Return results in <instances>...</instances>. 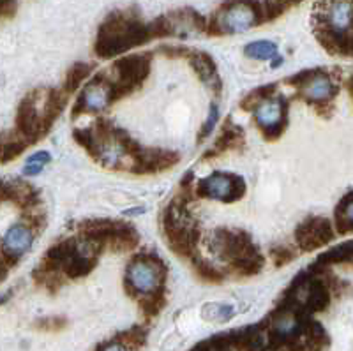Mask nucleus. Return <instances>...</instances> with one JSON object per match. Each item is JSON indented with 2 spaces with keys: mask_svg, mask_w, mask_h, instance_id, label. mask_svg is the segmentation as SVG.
<instances>
[{
  "mask_svg": "<svg viewBox=\"0 0 353 351\" xmlns=\"http://www.w3.org/2000/svg\"><path fill=\"white\" fill-rule=\"evenodd\" d=\"M52 163V154L50 152H36V154H32V156L28 157L27 164H39V166H46V164Z\"/></svg>",
  "mask_w": 353,
  "mask_h": 351,
  "instance_id": "34",
  "label": "nucleus"
},
{
  "mask_svg": "<svg viewBox=\"0 0 353 351\" xmlns=\"http://www.w3.org/2000/svg\"><path fill=\"white\" fill-rule=\"evenodd\" d=\"M97 263H99V258L83 254V252H80V249H78V251L62 265V274H64L65 279H83V277H87L88 274L97 267Z\"/></svg>",
  "mask_w": 353,
  "mask_h": 351,
  "instance_id": "18",
  "label": "nucleus"
},
{
  "mask_svg": "<svg viewBox=\"0 0 353 351\" xmlns=\"http://www.w3.org/2000/svg\"><path fill=\"white\" fill-rule=\"evenodd\" d=\"M77 251H78V239H64L61 240V242L53 243L52 248L48 249V252L44 254V258H48L50 261L59 265L62 270V265H64Z\"/></svg>",
  "mask_w": 353,
  "mask_h": 351,
  "instance_id": "24",
  "label": "nucleus"
},
{
  "mask_svg": "<svg viewBox=\"0 0 353 351\" xmlns=\"http://www.w3.org/2000/svg\"><path fill=\"white\" fill-rule=\"evenodd\" d=\"M39 101L41 88H36L18 104L17 132L30 145H34L43 138L39 128Z\"/></svg>",
  "mask_w": 353,
  "mask_h": 351,
  "instance_id": "12",
  "label": "nucleus"
},
{
  "mask_svg": "<svg viewBox=\"0 0 353 351\" xmlns=\"http://www.w3.org/2000/svg\"><path fill=\"white\" fill-rule=\"evenodd\" d=\"M8 274H9V268L4 267V265H0V283H2V281H6Z\"/></svg>",
  "mask_w": 353,
  "mask_h": 351,
  "instance_id": "37",
  "label": "nucleus"
},
{
  "mask_svg": "<svg viewBox=\"0 0 353 351\" xmlns=\"http://www.w3.org/2000/svg\"><path fill=\"white\" fill-rule=\"evenodd\" d=\"M261 23V8L256 0H228L214 12L207 25L210 36L241 34Z\"/></svg>",
  "mask_w": 353,
  "mask_h": 351,
  "instance_id": "4",
  "label": "nucleus"
},
{
  "mask_svg": "<svg viewBox=\"0 0 353 351\" xmlns=\"http://www.w3.org/2000/svg\"><path fill=\"white\" fill-rule=\"evenodd\" d=\"M105 351H129V350L124 346V344L117 343V344H110L108 348H105Z\"/></svg>",
  "mask_w": 353,
  "mask_h": 351,
  "instance_id": "36",
  "label": "nucleus"
},
{
  "mask_svg": "<svg viewBox=\"0 0 353 351\" xmlns=\"http://www.w3.org/2000/svg\"><path fill=\"white\" fill-rule=\"evenodd\" d=\"M6 200L17 205L20 210H34L41 203L39 191L32 184L23 180H8L6 182Z\"/></svg>",
  "mask_w": 353,
  "mask_h": 351,
  "instance_id": "17",
  "label": "nucleus"
},
{
  "mask_svg": "<svg viewBox=\"0 0 353 351\" xmlns=\"http://www.w3.org/2000/svg\"><path fill=\"white\" fill-rule=\"evenodd\" d=\"M295 243L299 251L313 252L336 239L332 224L327 217L309 216L295 228Z\"/></svg>",
  "mask_w": 353,
  "mask_h": 351,
  "instance_id": "10",
  "label": "nucleus"
},
{
  "mask_svg": "<svg viewBox=\"0 0 353 351\" xmlns=\"http://www.w3.org/2000/svg\"><path fill=\"white\" fill-rule=\"evenodd\" d=\"M191 263H193L194 274H196V277L201 281V283L221 284L228 279V276H226L225 270H221V268L214 267L210 261H207V259H201L200 256H198V258H194Z\"/></svg>",
  "mask_w": 353,
  "mask_h": 351,
  "instance_id": "21",
  "label": "nucleus"
},
{
  "mask_svg": "<svg viewBox=\"0 0 353 351\" xmlns=\"http://www.w3.org/2000/svg\"><path fill=\"white\" fill-rule=\"evenodd\" d=\"M39 325H43L41 328H44V330H57V328H62V325H65V319L64 318H46V319H41Z\"/></svg>",
  "mask_w": 353,
  "mask_h": 351,
  "instance_id": "35",
  "label": "nucleus"
},
{
  "mask_svg": "<svg viewBox=\"0 0 353 351\" xmlns=\"http://www.w3.org/2000/svg\"><path fill=\"white\" fill-rule=\"evenodd\" d=\"M299 252L288 245V243H277L270 249V259H272L274 267H285V265H290L293 259L297 258Z\"/></svg>",
  "mask_w": 353,
  "mask_h": 351,
  "instance_id": "31",
  "label": "nucleus"
},
{
  "mask_svg": "<svg viewBox=\"0 0 353 351\" xmlns=\"http://www.w3.org/2000/svg\"><path fill=\"white\" fill-rule=\"evenodd\" d=\"M181 154L165 148H141V152L132 161L131 173L134 175H154L176 166Z\"/></svg>",
  "mask_w": 353,
  "mask_h": 351,
  "instance_id": "13",
  "label": "nucleus"
},
{
  "mask_svg": "<svg viewBox=\"0 0 353 351\" xmlns=\"http://www.w3.org/2000/svg\"><path fill=\"white\" fill-rule=\"evenodd\" d=\"M94 69L92 64H87V62H77L65 74L64 85H62V92L65 96H71L72 92H77L78 87L85 81V78H88L90 71Z\"/></svg>",
  "mask_w": 353,
  "mask_h": 351,
  "instance_id": "23",
  "label": "nucleus"
},
{
  "mask_svg": "<svg viewBox=\"0 0 353 351\" xmlns=\"http://www.w3.org/2000/svg\"><path fill=\"white\" fill-rule=\"evenodd\" d=\"M166 279H168V267L165 261L152 252H140L132 256L125 268V293L132 299L149 295L156 292L157 288L166 286Z\"/></svg>",
  "mask_w": 353,
  "mask_h": 351,
  "instance_id": "3",
  "label": "nucleus"
},
{
  "mask_svg": "<svg viewBox=\"0 0 353 351\" xmlns=\"http://www.w3.org/2000/svg\"><path fill=\"white\" fill-rule=\"evenodd\" d=\"M318 69H305V71H301L297 72V74L290 76V78H286L285 83L290 85V87L297 88V90H302V88L305 87V85L309 83V81L313 80V76L316 74Z\"/></svg>",
  "mask_w": 353,
  "mask_h": 351,
  "instance_id": "32",
  "label": "nucleus"
},
{
  "mask_svg": "<svg viewBox=\"0 0 353 351\" xmlns=\"http://www.w3.org/2000/svg\"><path fill=\"white\" fill-rule=\"evenodd\" d=\"M72 138L77 140V143L80 145L94 161L99 159L101 152H103V145H101L99 140L96 138L92 128H77L72 131Z\"/></svg>",
  "mask_w": 353,
  "mask_h": 351,
  "instance_id": "25",
  "label": "nucleus"
},
{
  "mask_svg": "<svg viewBox=\"0 0 353 351\" xmlns=\"http://www.w3.org/2000/svg\"><path fill=\"white\" fill-rule=\"evenodd\" d=\"M307 288V299H305V305H307L311 311H325L330 303V290L327 288V284L320 279V277L314 276L313 279L305 284Z\"/></svg>",
  "mask_w": 353,
  "mask_h": 351,
  "instance_id": "20",
  "label": "nucleus"
},
{
  "mask_svg": "<svg viewBox=\"0 0 353 351\" xmlns=\"http://www.w3.org/2000/svg\"><path fill=\"white\" fill-rule=\"evenodd\" d=\"M245 194V180L237 173L216 172L194 184L196 198H210L223 203H235Z\"/></svg>",
  "mask_w": 353,
  "mask_h": 351,
  "instance_id": "7",
  "label": "nucleus"
},
{
  "mask_svg": "<svg viewBox=\"0 0 353 351\" xmlns=\"http://www.w3.org/2000/svg\"><path fill=\"white\" fill-rule=\"evenodd\" d=\"M277 44L272 43V41H254V43H249L244 48V55L249 57V59H256V60H272L277 59Z\"/></svg>",
  "mask_w": 353,
  "mask_h": 351,
  "instance_id": "26",
  "label": "nucleus"
},
{
  "mask_svg": "<svg viewBox=\"0 0 353 351\" xmlns=\"http://www.w3.org/2000/svg\"><path fill=\"white\" fill-rule=\"evenodd\" d=\"M253 113L263 140L277 141L285 134L288 126V101L285 97H270L258 104Z\"/></svg>",
  "mask_w": 353,
  "mask_h": 351,
  "instance_id": "9",
  "label": "nucleus"
},
{
  "mask_svg": "<svg viewBox=\"0 0 353 351\" xmlns=\"http://www.w3.org/2000/svg\"><path fill=\"white\" fill-rule=\"evenodd\" d=\"M339 92H341V87L334 83V80L330 78V74H327L325 69H318L316 74L313 76V80L309 81L302 90H299V97L314 108V106H320V104L334 103Z\"/></svg>",
  "mask_w": 353,
  "mask_h": 351,
  "instance_id": "14",
  "label": "nucleus"
},
{
  "mask_svg": "<svg viewBox=\"0 0 353 351\" xmlns=\"http://www.w3.org/2000/svg\"><path fill=\"white\" fill-rule=\"evenodd\" d=\"M209 248L210 252L228 265L260 251L251 235L239 228H217L212 233Z\"/></svg>",
  "mask_w": 353,
  "mask_h": 351,
  "instance_id": "6",
  "label": "nucleus"
},
{
  "mask_svg": "<svg viewBox=\"0 0 353 351\" xmlns=\"http://www.w3.org/2000/svg\"><path fill=\"white\" fill-rule=\"evenodd\" d=\"M147 41H150L149 25L132 12L117 11L101 23L94 52L101 59H113Z\"/></svg>",
  "mask_w": 353,
  "mask_h": 351,
  "instance_id": "2",
  "label": "nucleus"
},
{
  "mask_svg": "<svg viewBox=\"0 0 353 351\" xmlns=\"http://www.w3.org/2000/svg\"><path fill=\"white\" fill-rule=\"evenodd\" d=\"M353 228V205L352 191L346 192L336 207V230L339 235H348Z\"/></svg>",
  "mask_w": 353,
  "mask_h": 351,
  "instance_id": "22",
  "label": "nucleus"
},
{
  "mask_svg": "<svg viewBox=\"0 0 353 351\" xmlns=\"http://www.w3.org/2000/svg\"><path fill=\"white\" fill-rule=\"evenodd\" d=\"M318 43L337 57H352V0H320L313 11Z\"/></svg>",
  "mask_w": 353,
  "mask_h": 351,
  "instance_id": "1",
  "label": "nucleus"
},
{
  "mask_svg": "<svg viewBox=\"0 0 353 351\" xmlns=\"http://www.w3.org/2000/svg\"><path fill=\"white\" fill-rule=\"evenodd\" d=\"M277 90V85L276 83H270V85H263V87H258L256 90H253V92H249L248 96L242 99L241 103V108L244 110V112H254L256 110L258 104H261L263 101L270 99V97L276 94Z\"/></svg>",
  "mask_w": 353,
  "mask_h": 351,
  "instance_id": "30",
  "label": "nucleus"
},
{
  "mask_svg": "<svg viewBox=\"0 0 353 351\" xmlns=\"http://www.w3.org/2000/svg\"><path fill=\"white\" fill-rule=\"evenodd\" d=\"M34 230L25 223H18L6 232L4 239L0 242V265L11 270L21 259V256L32 248Z\"/></svg>",
  "mask_w": 353,
  "mask_h": 351,
  "instance_id": "11",
  "label": "nucleus"
},
{
  "mask_svg": "<svg viewBox=\"0 0 353 351\" xmlns=\"http://www.w3.org/2000/svg\"><path fill=\"white\" fill-rule=\"evenodd\" d=\"M166 303V286L157 288L156 292L149 293L140 299V309L145 316H156L165 308Z\"/></svg>",
  "mask_w": 353,
  "mask_h": 351,
  "instance_id": "28",
  "label": "nucleus"
},
{
  "mask_svg": "<svg viewBox=\"0 0 353 351\" xmlns=\"http://www.w3.org/2000/svg\"><path fill=\"white\" fill-rule=\"evenodd\" d=\"M150 53H141V55H129L115 60V64L108 71L112 78V97L113 103L125 96H131L134 90L143 85V81L150 74Z\"/></svg>",
  "mask_w": 353,
  "mask_h": 351,
  "instance_id": "5",
  "label": "nucleus"
},
{
  "mask_svg": "<svg viewBox=\"0 0 353 351\" xmlns=\"http://www.w3.org/2000/svg\"><path fill=\"white\" fill-rule=\"evenodd\" d=\"M112 78L108 71H103L96 74L88 81L87 87L81 90L80 96L74 101V106L71 110L72 119H78L83 113H103L110 104L113 103L112 97Z\"/></svg>",
  "mask_w": 353,
  "mask_h": 351,
  "instance_id": "8",
  "label": "nucleus"
},
{
  "mask_svg": "<svg viewBox=\"0 0 353 351\" xmlns=\"http://www.w3.org/2000/svg\"><path fill=\"white\" fill-rule=\"evenodd\" d=\"M353 256V245L352 240H346V242L339 243V245H334L329 251L321 252L320 256L314 261V267L318 268H330L332 265H348L352 263Z\"/></svg>",
  "mask_w": 353,
  "mask_h": 351,
  "instance_id": "19",
  "label": "nucleus"
},
{
  "mask_svg": "<svg viewBox=\"0 0 353 351\" xmlns=\"http://www.w3.org/2000/svg\"><path fill=\"white\" fill-rule=\"evenodd\" d=\"M217 119H219V108H217L216 104H212V106H210L209 119H207V122H205L203 128H201L200 134H198V141H203L207 136H210V132H212L214 128H216Z\"/></svg>",
  "mask_w": 353,
  "mask_h": 351,
  "instance_id": "33",
  "label": "nucleus"
},
{
  "mask_svg": "<svg viewBox=\"0 0 353 351\" xmlns=\"http://www.w3.org/2000/svg\"><path fill=\"white\" fill-rule=\"evenodd\" d=\"M242 145H244V129L235 124L232 119H228L225 120L212 147L203 154V159H212V157L223 156L226 152L239 150Z\"/></svg>",
  "mask_w": 353,
  "mask_h": 351,
  "instance_id": "16",
  "label": "nucleus"
},
{
  "mask_svg": "<svg viewBox=\"0 0 353 351\" xmlns=\"http://www.w3.org/2000/svg\"><path fill=\"white\" fill-rule=\"evenodd\" d=\"M299 2H302V0H265L263 4H260L261 23L276 20V18L281 17L283 12H286L290 8L299 4Z\"/></svg>",
  "mask_w": 353,
  "mask_h": 351,
  "instance_id": "29",
  "label": "nucleus"
},
{
  "mask_svg": "<svg viewBox=\"0 0 353 351\" xmlns=\"http://www.w3.org/2000/svg\"><path fill=\"white\" fill-rule=\"evenodd\" d=\"M201 316L210 323H226L235 316V308L228 303H205Z\"/></svg>",
  "mask_w": 353,
  "mask_h": 351,
  "instance_id": "27",
  "label": "nucleus"
},
{
  "mask_svg": "<svg viewBox=\"0 0 353 351\" xmlns=\"http://www.w3.org/2000/svg\"><path fill=\"white\" fill-rule=\"evenodd\" d=\"M11 293L12 292H8V293H4V295H0V303L8 302V299H9V297H11Z\"/></svg>",
  "mask_w": 353,
  "mask_h": 351,
  "instance_id": "38",
  "label": "nucleus"
},
{
  "mask_svg": "<svg viewBox=\"0 0 353 351\" xmlns=\"http://www.w3.org/2000/svg\"><path fill=\"white\" fill-rule=\"evenodd\" d=\"M184 59H188V62L191 64L193 68L194 74L200 78V81L203 85L209 87L210 92L214 96H219L223 87H221V78L217 74V68H216V62H214L212 57L209 53L205 52H198V50H188Z\"/></svg>",
  "mask_w": 353,
  "mask_h": 351,
  "instance_id": "15",
  "label": "nucleus"
}]
</instances>
